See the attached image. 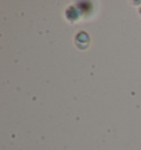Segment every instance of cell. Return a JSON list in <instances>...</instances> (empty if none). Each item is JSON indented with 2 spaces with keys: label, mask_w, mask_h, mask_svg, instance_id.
I'll return each instance as SVG.
<instances>
[{
  "label": "cell",
  "mask_w": 141,
  "mask_h": 150,
  "mask_svg": "<svg viewBox=\"0 0 141 150\" xmlns=\"http://www.w3.org/2000/svg\"><path fill=\"white\" fill-rule=\"evenodd\" d=\"M139 13H140V16H141V8L139 9Z\"/></svg>",
  "instance_id": "4"
},
{
  "label": "cell",
  "mask_w": 141,
  "mask_h": 150,
  "mask_svg": "<svg viewBox=\"0 0 141 150\" xmlns=\"http://www.w3.org/2000/svg\"><path fill=\"white\" fill-rule=\"evenodd\" d=\"M77 7H78V9L82 11V13L85 14V13H88L90 11V9H92V4H90V2H87V1H82V2H80V4L77 5Z\"/></svg>",
  "instance_id": "3"
},
{
  "label": "cell",
  "mask_w": 141,
  "mask_h": 150,
  "mask_svg": "<svg viewBox=\"0 0 141 150\" xmlns=\"http://www.w3.org/2000/svg\"><path fill=\"white\" fill-rule=\"evenodd\" d=\"M65 16H66V19L70 21V22H76L78 19H80V17L83 16L82 13V11L78 9V7L77 6H70L68 7L65 11Z\"/></svg>",
  "instance_id": "2"
},
{
  "label": "cell",
  "mask_w": 141,
  "mask_h": 150,
  "mask_svg": "<svg viewBox=\"0 0 141 150\" xmlns=\"http://www.w3.org/2000/svg\"><path fill=\"white\" fill-rule=\"evenodd\" d=\"M90 37L88 35V33H86L85 31H80L76 34L75 37V43L77 47H80V50H86L90 47Z\"/></svg>",
  "instance_id": "1"
}]
</instances>
